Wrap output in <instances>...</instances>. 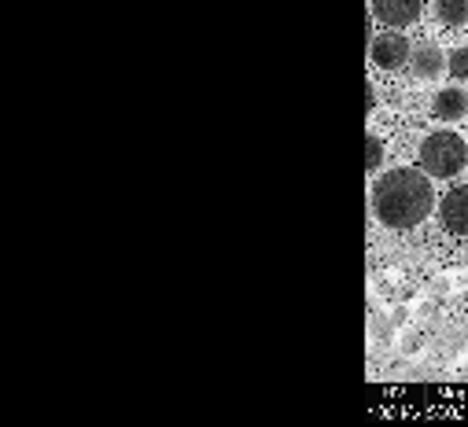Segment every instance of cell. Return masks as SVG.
Returning <instances> with one entry per match:
<instances>
[{"label":"cell","instance_id":"6da1fadb","mask_svg":"<svg viewBox=\"0 0 468 427\" xmlns=\"http://www.w3.org/2000/svg\"><path fill=\"white\" fill-rule=\"evenodd\" d=\"M435 206V192L428 173L420 170H391L373 188V214L388 229H413Z\"/></svg>","mask_w":468,"mask_h":427},{"label":"cell","instance_id":"7a4b0ae2","mask_svg":"<svg viewBox=\"0 0 468 427\" xmlns=\"http://www.w3.org/2000/svg\"><path fill=\"white\" fill-rule=\"evenodd\" d=\"M417 162L428 177H453L464 170V141L457 133H446V130L431 133V137H424Z\"/></svg>","mask_w":468,"mask_h":427},{"label":"cell","instance_id":"3957f363","mask_svg":"<svg viewBox=\"0 0 468 427\" xmlns=\"http://www.w3.org/2000/svg\"><path fill=\"white\" fill-rule=\"evenodd\" d=\"M369 41H373V45H369V59H373L380 70H399V67L410 63L413 45L406 41V34L391 30V34H380V37H369Z\"/></svg>","mask_w":468,"mask_h":427},{"label":"cell","instance_id":"277c9868","mask_svg":"<svg viewBox=\"0 0 468 427\" xmlns=\"http://www.w3.org/2000/svg\"><path fill=\"white\" fill-rule=\"evenodd\" d=\"M439 222L450 236H468V184L453 188L439 203Z\"/></svg>","mask_w":468,"mask_h":427},{"label":"cell","instance_id":"5b68a950","mask_svg":"<svg viewBox=\"0 0 468 427\" xmlns=\"http://www.w3.org/2000/svg\"><path fill=\"white\" fill-rule=\"evenodd\" d=\"M410 74L417 78V81H431V78H439L442 70H446V56H442V48L439 45H413V52H410Z\"/></svg>","mask_w":468,"mask_h":427},{"label":"cell","instance_id":"8992f818","mask_svg":"<svg viewBox=\"0 0 468 427\" xmlns=\"http://www.w3.org/2000/svg\"><path fill=\"white\" fill-rule=\"evenodd\" d=\"M373 16H377L380 23H388L391 30H399V26L417 23L420 0H373Z\"/></svg>","mask_w":468,"mask_h":427},{"label":"cell","instance_id":"52a82bcc","mask_svg":"<svg viewBox=\"0 0 468 427\" xmlns=\"http://www.w3.org/2000/svg\"><path fill=\"white\" fill-rule=\"evenodd\" d=\"M464 107H468V96L461 89H442L431 103V115L442 122H457V119H464Z\"/></svg>","mask_w":468,"mask_h":427},{"label":"cell","instance_id":"ba28073f","mask_svg":"<svg viewBox=\"0 0 468 427\" xmlns=\"http://www.w3.org/2000/svg\"><path fill=\"white\" fill-rule=\"evenodd\" d=\"M435 16L446 26H464L468 23V0H435Z\"/></svg>","mask_w":468,"mask_h":427},{"label":"cell","instance_id":"9c48e42d","mask_svg":"<svg viewBox=\"0 0 468 427\" xmlns=\"http://www.w3.org/2000/svg\"><path fill=\"white\" fill-rule=\"evenodd\" d=\"M446 74L457 78V81L468 78V48H453V52L446 56Z\"/></svg>","mask_w":468,"mask_h":427},{"label":"cell","instance_id":"30bf717a","mask_svg":"<svg viewBox=\"0 0 468 427\" xmlns=\"http://www.w3.org/2000/svg\"><path fill=\"white\" fill-rule=\"evenodd\" d=\"M380 162H384V144L377 141V133H369V137H366V170L377 173Z\"/></svg>","mask_w":468,"mask_h":427},{"label":"cell","instance_id":"8fae6325","mask_svg":"<svg viewBox=\"0 0 468 427\" xmlns=\"http://www.w3.org/2000/svg\"><path fill=\"white\" fill-rule=\"evenodd\" d=\"M373 103H377V99H373V85L366 81V111H373Z\"/></svg>","mask_w":468,"mask_h":427}]
</instances>
